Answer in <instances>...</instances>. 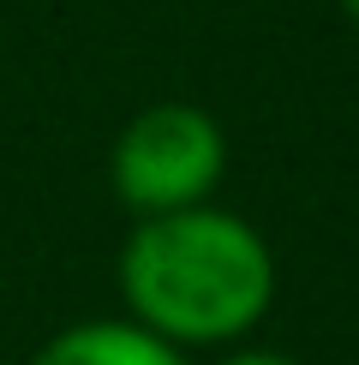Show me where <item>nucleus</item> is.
I'll use <instances>...</instances> for the list:
<instances>
[{
  "label": "nucleus",
  "mask_w": 359,
  "mask_h": 365,
  "mask_svg": "<svg viewBox=\"0 0 359 365\" xmlns=\"http://www.w3.org/2000/svg\"><path fill=\"white\" fill-rule=\"evenodd\" d=\"M216 365H299V359H288V354H276V347H239V354H228V359H216Z\"/></svg>",
  "instance_id": "20e7f679"
},
{
  "label": "nucleus",
  "mask_w": 359,
  "mask_h": 365,
  "mask_svg": "<svg viewBox=\"0 0 359 365\" xmlns=\"http://www.w3.org/2000/svg\"><path fill=\"white\" fill-rule=\"evenodd\" d=\"M341 12H348V19L359 24V0H341Z\"/></svg>",
  "instance_id": "39448f33"
},
{
  "label": "nucleus",
  "mask_w": 359,
  "mask_h": 365,
  "mask_svg": "<svg viewBox=\"0 0 359 365\" xmlns=\"http://www.w3.org/2000/svg\"><path fill=\"white\" fill-rule=\"evenodd\" d=\"M30 365H192V359L132 317H90V324L48 336L30 354Z\"/></svg>",
  "instance_id": "7ed1b4c3"
},
{
  "label": "nucleus",
  "mask_w": 359,
  "mask_h": 365,
  "mask_svg": "<svg viewBox=\"0 0 359 365\" xmlns=\"http://www.w3.org/2000/svg\"><path fill=\"white\" fill-rule=\"evenodd\" d=\"M120 299L132 324L180 354L228 347L264 324L276 257L246 216L216 204L144 216L120 246Z\"/></svg>",
  "instance_id": "f257e3e1"
},
{
  "label": "nucleus",
  "mask_w": 359,
  "mask_h": 365,
  "mask_svg": "<svg viewBox=\"0 0 359 365\" xmlns=\"http://www.w3.org/2000/svg\"><path fill=\"white\" fill-rule=\"evenodd\" d=\"M228 174V138L198 102H150L114 138L108 180L132 216H174L216 197Z\"/></svg>",
  "instance_id": "f03ea898"
}]
</instances>
